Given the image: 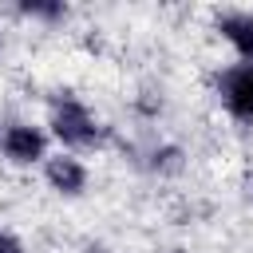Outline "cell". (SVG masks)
I'll use <instances>...</instances> for the list:
<instances>
[{
    "mask_svg": "<svg viewBox=\"0 0 253 253\" xmlns=\"http://www.w3.org/2000/svg\"><path fill=\"white\" fill-rule=\"evenodd\" d=\"M47 138H55L67 154H75V150H91V146H99L103 142V123L95 119V111L83 103V99H75V95H55L51 99V107H47Z\"/></svg>",
    "mask_w": 253,
    "mask_h": 253,
    "instance_id": "cell-1",
    "label": "cell"
},
{
    "mask_svg": "<svg viewBox=\"0 0 253 253\" xmlns=\"http://www.w3.org/2000/svg\"><path fill=\"white\" fill-rule=\"evenodd\" d=\"M0 154L12 166H36L47 162V130L32 123H4L0 126Z\"/></svg>",
    "mask_w": 253,
    "mask_h": 253,
    "instance_id": "cell-2",
    "label": "cell"
},
{
    "mask_svg": "<svg viewBox=\"0 0 253 253\" xmlns=\"http://www.w3.org/2000/svg\"><path fill=\"white\" fill-rule=\"evenodd\" d=\"M43 182H47L59 198H79V194L87 190L91 174H87V166H83L75 154L59 150V154H47V162H43Z\"/></svg>",
    "mask_w": 253,
    "mask_h": 253,
    "instance_id": "cell-4",
    "label": "cell"
},
{
    "mask_svg": "<svg viewBox=\"0 0 253 253\" xmlns=\"http://www.w3.org/2000/svg\"><path fill=\"white\" fill-rule=\"evenodd\" d=\"M213 32L233 47L237 63H253V12H221L213 20Z\"/></svg>",
    "mask_w": 253,
    "mask_h": 253,
    "instance_id": "cell-5",
    "label": "cell"
},
{
    "mask_svg": "<svg viewBox=\"0 0 253 253\" xmlns=\"http://www.w3.org/2000/svg\"><path fill=\"white\" fill-rule=\"evenodd\" d=\"M0 253H24V241L8 229H0Z\"/></svg>",
    "mask_w": 253,
    "mask_h": 253,
    "instance_id": "cell-7",
    "label": "cell"
},
{
    "mask_svg": "<svg viewBox=\"0 0 253 253\" xmlns=\"http://www.w3.org/2000/svg\"><path fill=\"white\" fill-rule=\"evenodd\" d=\"M0 47H4V36H0Z\"/></svg>",
    "mask_w": 253,
    "mask_h": 253,
    "instance_id": "cell-8",
    "label": "cell"
},
{
    "mask_svg": "<svg viewBox=\"0 0 253 253\" xmlns=\"http://www.w3.org/2000/svg\"><path fill=\"white\" fill-rule=\"evenodd\" d=\"M20 16L28 20H43V24H55L67 16V4L63 0H20Z\"/></svg>",
    "mask_w": 253,
    "mask_h": 253,
    "instance_id": "cell-6",
    "label": "cell"
},
{
    "mask_svg": "<svg viewBox=\"0 0 253 253\" xmlns=\"http://www.w3.org/2000/svg\"><path fill=\"white\" fill-rule=\"evenodd\" d=\"M217 103L229 119L253 123V63H229L217 75Z\"/></svg>",
    "mask_w": 253,
    "mask_h": 253,
    "instance_id": "cell-3",
    "label": "cell"
}]
</instances>
